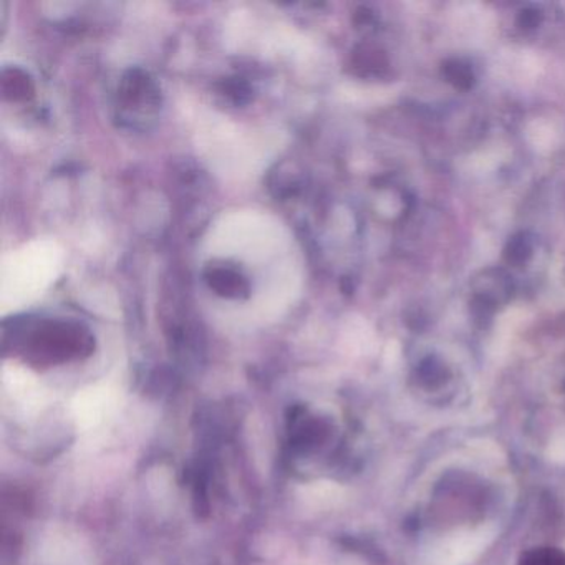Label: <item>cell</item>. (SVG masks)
<instances>
[{
  "instance_id": "5",
  "label": "cell",
  "mask_w": 565,
  "mask_h": 565,
  "mask_svg": "<svg viewBox=\"0 0 565 565\" xmlns=\"http://www.w3.org/2000/svg\"><path fill=\"white\" fill-rule=\"evenodd\" d=\"M532 250H534V243H532L531 237L521 233L509 239L504 256L509 264L521 266V264L527 263L529 257L532 256Z\"/></svg>"
},
{
  "instance_id": "6",
  "label": "cell",
  "mask_w": 565,
  "mask_h": 565,
  "mask_svg": "<svg viewBox=\"0 0 565 565\" xmlns=\"http://www.w3.org/2000/svg\"><path fill=\"white\" fill-rule=\"evenodd\" d=\"M445 77L448 78L449 84L458 88H469L471 87L472 81H475L472 68L461 61L448 62V64L445 65Z\"/></svg>"
},
{
  "instance_id": "7",
  "label": "cell",
  "mask_w": 565,
  "mask_h": 565,
  "mask_svg": "<svg viewBox=\"0 0 565 565\" xmlns=\"http://www.w3.org/2000/svg\"><path fill=\"white\" fill-rule=\"evenodd\" d=\"M521 565H565V554L555 548H535L522 558Z\"/></svg>"
},
{
  "instance_id": "4",
  "label": "cell",
  "mask_w": 565,
  "mask_h": 565,
  "mask_svg": "<svg viewBox=\"0 0 565 565\" xmlns=\"http://www.w3.org/2000/svg\"><path fill=\"white\" fill-rule=\"evenodd\" d=\"M2 88L11 100H29L34 94L31 78L19 68H9L2 75Z\"/></svg>"
},
{
  "instance_id": "2",
  "label": "cell",
  "mask_w": 565,
  "mask_h": 565,
  "mask_svg": "<svg viewBox=\"0 0 565 565\" xmlns=\"http://www.w3.org/2000/svg\"><path fill=\"white\" fill-rule=\"evenodd\" d=\"M121 100L127 108H135V111H147L160 105V90H158L150 75L143 71L128 72L121 82Z\"/></svg>"
},
{
  "instance_id": "3",
  "label": "cell",
  "mask_w": 565,
  "mask_h": 565,
  "mask_svg": "<svg viewBox=\"0 0 565 565\" xmlns=\"http://www.w3.org/2000/svg\"><path fill=\"white\" fill-rule=\"evenodd\" d=\"M206 280L211 289L216 290L220 296L230 297V299H241V297L247 296V290H249L246 279L230 267H211L207 270Z\"/></svg>"
},
{
  "instance_id": "1",
  "label": "cell",
  "mask_w": 565,
  "mask_h": 565,
  "mask_svg": "<svg viewBox=\"0 0 565 565\" xmlns=\"http://www.w3.org/2000/svg\"><path fill=\"white\" fill-rule=\"evenodd\" d=\"M12 347L25 362L51 366L90 355L94 339L75 323L41 320L14 327Z\"/></svg>"
}]
</instances>
